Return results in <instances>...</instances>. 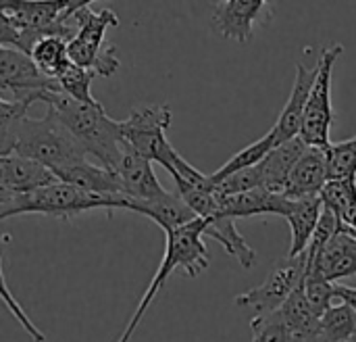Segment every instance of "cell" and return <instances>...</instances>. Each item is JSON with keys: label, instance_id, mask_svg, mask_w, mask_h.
Wrapping results in <instances>:
<instances>
[{"label": "cell", "instance_id": "cell-1", "mask_svg": "<svg viewBox=\"0 0 356 342\" xmlns=\"http://www.w3.org/2000/svg\"><path fill=\"white\" fill-rule=\"evenodd\" d=\"M13 153L48 167L56 178L63 169L88 159L75 136L50 107L44 117H25L8 134L0 136V157Z\"/></svg>", "mask_w": 356, "mask_h": 342}, {"label": "cell", "instance_id": "cell-2", "mask_svg": "<svg viewBox=\"0 0 356 342\" xmlns=\"http://www.w3.org/2000/svg\"><path fill=\"white\" fill-rule=\"evenodd\" d=\"M44 104L58 115L90 161L117 173V165L125 148L121 138V121L111 119L100 102L83 104L65 94H48Z\"/></svg>", "mask_w": 356, "mask_h": 342}, {"label": "cell", "instance_id": "cell-3", "mask_svg": "<svg viewBox=\"0 0 356 342\" xmlns=\"http://www.w3.org/2000/svg\"><path fill=\"white\" fill-rule=\"evenodd\" d=\"M131 199L94 196L77 190L71 184L58 182L46 188H38L25 194H0V219H8L23 213H42L58 219H73L92 209H127Z\"/></svg>", "mask_w": 356, "mask_h": 342}, {"label": "cell", "instance_id": "cell-4", "mask_svg": "<svg viewBox=\"0 0 356 342\" xmlns=\"http://www.w3.org/2000/svg\"><path fill=\"white\" fill-rule=\"evenodd\" d=\"M204 234H207V221L204 219H196L167 236L165 242V257L148 286V290L144 293L131 322L140 324L148 305L154 301L156 293L165 286V282L177 272V274H186L188 278H196L198 274H202L209 267V249L204 244Z\"/></svg>", "mask_w": 356, "mask_h": 342}, {"label": "cell", "instance_id": "cell-5", "mask_svg": "<svg viewBox=\"0 0 356 342\" xmlns=\"http://www.w3.org/2000/svg\"><path fill=\"white\" fill-rule=\"evenodd\" d=\"M171 119L173 113L169 104H138L131 109L129 117L121 121V138L138 155L165 167L175 153L167 140Z\"/></svg>", "mask_w": 356, "mask_h": 342}, {"label": "cell", "instance_id": "cell-6", "mask_svg": "<svg viewBox=\"0 0 356 342\" xmlns=\"http://www.w3.org/2000/svg\"><path fill=\"white\" fill-rule=\"evenodd\" d=\"M119 25V17L111 8L100 13L88 10L81 31L73 42H69V59L73 65L94 71L98 77H111L121 67L117 56V46L106 44L104 36L111 27Z\"/></svg>", "mask_w": 356, "mask_h": 342}, {"label": "cell", "instance_id": "cell-7", "mask_svg": "<svg viewBox=\"0 0 356 342\" xmlns=\"http://www.w3.org/2000/svg\"><path fill=\"white\" fill-rule=\"evenodd\" d=\"M344 52L342 44H334L321 50L317 59V79L309 96V104L305 111V121L300 130V138L309 146L327 148L332 144V123H334V109H332V77L334 65Z\"/></svg>", "mask_w": 356, "mask_h": 342}, {"label": "cell", "instance_id": "cell-8", "mask_svg": "<svg viewBox=\"0 0 356 342\" xmlns=\"http://www.w3.org/2000/svg\"><path fill=\"white\" fill-rule=\"evenodd\" d=\"M0 92L2 98L13 94V100L44 102L48 94H60L56 79L46 77L33 59L15 48H0Z\"/></svg>", "mask_w": 356, "mask_h": 342}, {"label": "cell", "instance_id": "cell-9", "mask_svg": "<svg viewBox=\"0 0 356 342\" xmlns=\"http://www.w3.org/2000/svg\"><path fill=\"white\" fill-rule=\"evenodd\" d=\"M307 253L300 257H286L275 265L271 276L257 288H250L236 297L238 307H250L257 316H269L284 307V303L302 286L307 276Z\"/></svg>", "mask_w": 356, "mask_h": 342}, {"label": "cell", "instance_id": "cell-10", "mask_svg": "<svg viewBox=\"0 0 356 342\" xmlns=\"http://www.w3.org/2000/svg\"><path fill=\"white\" fill-rule=\"evenodd\" d=\"M271 19V2L265 0H225L219 2L213 13L215 29L238 44H248L259 25H267Z\"/></svg>", "mask_w": 356, "mask_h": 342}, {"label": "cell", "instance_id": "cell-11", "mask_svg": "<svg viewBox=\"0 0 356 342\" xmlns=\"http://www.w3.org/2000/svg\"><path fill=\"white\" fill-rule=\"evenodd\" d=\"M327 148H317V146L307 148V153L300 157V161L294 165V169L288 178V186H286L284 196L294 199V201L321 196L323 188L332 180L330 178Z\"/></svg>", "mask_w": 356, "mask_h": 342}, {"label": "cell", "instance_id": "cell-12", "mask_svg": "<svg viewBox=\"0 0 356 342\" xmlns=\"http://www.w3.org/2000/svg\"><path fill=\"white\" fill-rule=\"evenodd\" d=\"M315 79H317V63L313 69H309L307 65H300V63L296 65V79H294L290 98H288L284 111L280 113V117L273 125L277 144L290 142V140L300 136L305 111H307L309 96H311L313 86H315Z\"/></svg>", "mask_w": 356, "mask_h": 342}, {"label": "cell", "instance_id": "cell-13", "mask_svg": "<svg viewBox=\"0 0 356 342\" xmlns=\"http://www.w3.org/2000/svg\"><path fill=\"white\" fill-rule=\"evenodd\" d=\"M58 182L56 173L31 159L15 153L0 157V194H25Z\"/></svg>", "mask_w": 356, "mask_h": 342}, {"label": "cell", "instance_id": "cell-14", "mask_svg": "<svg viewBox=\"0 0 356 342\" xmlns=\"http://www.w3.org/2000/svg\"><path fill=\"white\" fill-rule=\"evenodd\" d=\"M117 176L121 178L125 196L131 201H152L163 196L167 190L161 186L156 173L152 171V161L138 155L125 144L123 155L117 165Z\"/></svg>", "mask_w": 356, "mask_h": 342}, {"label": "cell", "instance_id": "cell-15", "mask_svg": "<svg viewBox=\"0 0 356 342\" xmlns=\"http://www.w3.org/2000/svg\"><path fill=\"white\" fill-rule=\"evenodd\" d=\"M58 180L65 182V184H71L75 186L77 190L81 192H88V194H94V196H108V199H127L125 196V190H123V184H121V178L86 159V161H79L67 169H63L58 173Z\"/></svg>", "mask_w": 356, "mask_h": 342}, {"label": "cell", "instance_id": "cell-16", "mask_svg": "<svg viewBox=\"0 0 356 342\" xmlns=\"http://www.w3.org/2000/svg\"><path fill=\"white\" fill-rule=\"evenodd\" d=\"M309 144L298 136L290 142L277 144L259 165L261 176V188L273 192V194H286L288 178L294 169V165L300 161V157L307 153Z\"/></svg>", "mask_w": 356, "mask_h": 342}, {"label": "cell", "instance_id": "cell-17", "mask_svg": "<svg viewBox=\"0 0 356 342\" xmlns=\"http://www.w3.org/2000/svg\"><path fill=\"white\" fill-rule=\"evenodd\" d=\"M217 201H219L221 215L232 217V219L250 217V215H282V217H286V213L292 207V199H288L284 194H273L265 188H254L250 192L234 194V196H225V199H217Z\"/></svg>", "mask_w": 356, "mask_h": 342}, {"label": "cell", "instance_id": "cell-18", "mask_svg": "<svg viewBox=\"0 0 356 342\" xmlns=\"http://www.w3.org/2000/svg\"><path fill=\"white\" fill-rule=\"evenodd\" d=\"M309 267H317L330 282L350 278L356 274V234L340 230L321 251L315 261H309Z\"/></svg>", "mask_w": 356, "mask_h": 342}, {"label": "cell", "instance_id": "cell-19", "mask_svg": "<svg viewBox=\"0 0 356 342\" xmlns=\"http://www.w3.org/2000/svg\"><path fill=\"white\" fill-rule=\"evenodd\" d=\"M129 211L152 219L165 234H171L198 219V215L179 196L169 192L152 201H131Z\"/></svg>", "mask_w": 356, "mask_h": 342}, {"label": "cell", "instance_id": "cell-20", "mask_svg": "<svg viewBox=\"0 0 356 342\" xmlns=\"http://www.w3.org/2000/svg\"><path fill=\"white\" fill-rule=\"evenodd\" d=\"M321 213H323L321 196L300 199V201L292 199V207L286 213V221H288L290 232H292V242H290L288 257L294 259V257H300L302 253H307V249H309V244H311V240L315 236V230L319 226Z\"/></svg>", "mask_w": 356, "mask_h": 342}, {"label": "cell", "instance_id": "cell-21", "mask_svg": "<svg viewBox=\"0 0 356 342\" xmlns=\"http://www.w3.org/2000/svg\"><path fill=\"white\" fill-rule=\"evenodd\" d=\"M204 236L215 238L232 257L238 259V263L244 270L254 267V263H257V251L244 240V236L236 228V219L225 217V215H219L215 219H209L207 221V234Z\"/></svg>", "mask_w": 356, "mask_h": 342}, {"label": "cell", "instance_id": "cell-22", "mask_svg": "<svg viewBox=\"0 0 356 342\" xmlns=\"http://www.w3.org/2000/svg\"><path fill=\"white\" fill-rule=\"evenodd\" d=\"M321 201L336 213L344 230L356 234V178L330 180L321 192Z\"/></svg>", "mask_w": 356, "mask_h": 342}, {"label": "cell", "instance_id": "cell-23", "mask_svg": "<svg viewBox=\"0 0 356 342\" xmlns=\"http://www.w3.org/2000/svg\"><path fill=\"white\" fill-rule=\"evenodd\" d=\"M277 316L286 324V328H288V332H290L292 339L294 336H309V334L319 332L321 318L311 307V303H309L302 286L284 303V307L277 311Z\"/></svg>", "mask_w": 356, "mask_h": 342}, {"label": "cell", "instance_id": "cell-24", "mask_svg": "<svg viewBox=\"0 0 356 342\" xmlns=\"http://www.w3.org/2000/svg\"><path fill=\"white\" fill-rule=\"evenodd\" d=\"M275 146H277V138H275V132H273V127H271L263 138H259V140H254L252 144H248V146H244L242 150H238L221 169H217L215 173H211L213 184L217 186L219 182H223L225 178H229V176H234V173H238V171L257 167V165L275 148Z\"/></svg>", "mask_w": 356, "mask_h": 342}, {"label": "cell", "instance_id": "cell-25", "mask_svg": "<svg viewBox=\"0 0 356 342\" xmlns=\"http://www.w3.org/2000/svg\"><path fill=\"white\" fill-rule=\"evenodd\" d=\"M29 56L40 67V71L50 79H58L71 65L69 44L60 38H42L33 46Z\"/></svg>", "mask_w": 356, "mask_h": 342}, {"label": "cell", "instance_id": "cell-26", "mask_svg": "<svg viewBox=\"0 0 356 342\" xmlns=\"http://www.w3.org/2000/svg\"><path fill=\"white\" fill-rule=\"evenodd\" d=\"M356 330V311L348 305H332L319 322V332L330 342H350Z\"/></svg>", "mask_w": 356, "mask_h": 342}, {"label": "cell", "instance_id": "cell-27", "mask_svg": "<svg viewBox=\"0 0 356 342\" xmlns=\"http://www.w3.org/2000/svg\"><path fill=\"white\" fill-rule=\"evenodd\" d=\"M94 77H98L94 71H88V69L71 63L67 67V71L56 81L60 86V94H65L77 102H83V104H98V100L92 96V90H90Z\"/></svg>", "mask_w": 356, "mask_h": 342}, {"label": "cell", "instance_id": "cell-28", "mask_svg": "<svg viewBox=\"0 0 356 342\" xmlns=\"http://www.w3.org/2000/svg\"><path fill=\"white\" fill-rule=\"evenodd\" d=\"M302 288H305V295H307L311 307L321 318L332 307V299L336 297L334 282H330L317 267H309L307 265V276H305Z\"/></svg>", "mask_w": 356, "mask_h": 342}, {"label": "cell", "instance_id": "cell-29", "mask_svg": "<svg viewBox=\"0 0 356 342\" xmlns=\"http://www.w3.org/2000/svg\"><path fill=\"white\" fill-rule=\"evenodd\" d=\"M327 157L332 180L356 178V136L342 142H332L327 148Z\"/></svg>", "mask_w": 356, "mask_h": 342}, {"label": "cell", "instance_id": "cell-30", "mask_svg": "<svg viewBox=\"0 0 356 342\" xmlns=\"http://www.w3.org/2000/svg\"><path fill=\"white\" fill-rule=\"evenodd\" d=\"M250 332H252V342H290L292 336L282 322V318L275 313L269 316H257L250 322Z\"/></svg>", "mask_w": 356, "mask_h": 342}, {"label": "cell", "instance_id": "cell-31", "mask_svg": "<svg viewBox=\"0 0 356 342\" xmlns=\"http://www.w3.org/2000/svg\"><path fill=\"white\" fill-rule=\"evenodd\" d=\"M2 299H4V303H6V307L13 311V316L17 318V322L25 328V332L33 339L35 342H44L46 341V336L29 322V318L21 311V307H19V303L13 299V295H10V288H8V282H6V274L2 272Z\"/></svg>", "mask_w": 356, "mask_h": 342}, {"label": "cell", "instance_id": "cell-32", "mask_svg": "<svg viewBox=\"0 0 356 342\" xmlns=\"http://www.w3.org/2000/svg\"><path fill=\"white\" fill-rule=\"evenodd\" d=\"M334 293H336V297L344 303V305H348L350 309H355L356 311V288L355 286H344V284H338V282H334Z\"/></svg>", "mask_w": 356, "mask_h": 342}, {"label": "cell", "instance_id": "cell-33", "mask_svg": "<svg viewBox=\"0 0 356 342\" xmlns=\"http://www.w3.org/2000/svg\"><path fill=\"white\" fill-rule=\"evenodd\" d=\"M290 342H330L321 332H315V334H309V336H294Z\"/></svg>", "mask_w": 356, "mask_h": 342}, {"label": "cell", "instance_id": "cell-34", "mask_svg": "<svg viewBox=\"0 0 356 342\" xmlns=\"http://www.w3.org/2000/svg\"><path fill=\"white\" fill-rule=\"evenodd\" d=\"M136 328H138V324H136V322H129V326L125 328V332H123V334L119 336V341H117V342H129L131 334L136 332Z\"/></svg>", "mask_w": 356, "mask_h": 342}, {"label": "cell", "instance_id": "cell-35", "mask_svg": "<svg viewBox=\"0 0 356 342\" xmlns=\"http://www.w3.org/2000/svg\"><path fill=\"white\" fill-rule=\"evenodd\" d=\"M350 342H356V330H355V334H353V339H350Z\"/></svg>", "mask_w": 356, "mask_h": 342}]
</instances>
